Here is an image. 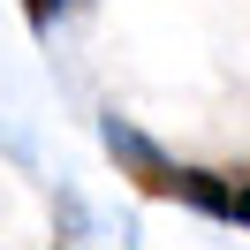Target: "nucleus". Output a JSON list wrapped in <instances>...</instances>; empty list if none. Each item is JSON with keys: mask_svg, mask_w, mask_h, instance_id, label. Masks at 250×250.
I'll return each instance as SVG.
<instances>
[{"mask_svg": "<svg viewBox=\"0 0 250 250\" xmlns=\"http://www.w3.org/2000/svg\"><path fill=\"white\" fill-rule=\"evenodd\" d=\"M99 137H106L114 167H122L144 197H159V205H189V212H205V220H228V174L189 167V159H167L152 137H137L122 114H106V129H99Z\"/></svg>", "mask_w": 250, "mask_h": 250, "instance_id": "1", "label": "nucleus"}, {"mask_svg": "<svg viewBox=\"0 0 250 250\" xmlns=\"http://www.w3.org/2000/svg\"><path fill=\"white\" fill-rule=\"evenodd\" d=\"M228 220L250 228V174H228Z\"/></svg>", "mask_w": 250, "mask_h": 250, "instance_id": "2", "label": "nucleus"}, {"mask_svg": "<svg viewBox=\"0 0 250 250\" xmlns=\"http://www.w3.org/2000/svg\"><path fill=\"white\" fill-rule=\"evenodd\" d=\"M61 8H68V0H23V23H31V31H53Z\"/></svg>", "mask_w": 250, "mask_h": 250, "instance_id": "3", "label": "nucleus"}]
</instances>
